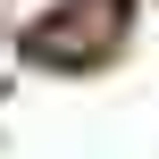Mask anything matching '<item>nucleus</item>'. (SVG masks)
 Listing matches in <instances>:
<instances>
[{"label":"nucleus","mask_w":159,"mask_h":159,"mask_svg":"<svg viewBox=\"0 0 159 159\" xmlns=\"http://www.w3.org/2000/svg\"><path fill=\"white\" fill-rule=\"evenodd\" d=\"M109 42H117V0H92V17H84V0H75L67 17H50V25H42V50H50V59L109 50Z\"/></svg>","instance_id":"f257e3e1"}]
</instances>
